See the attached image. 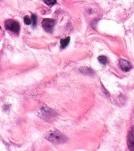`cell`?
Wrapping results in <instances>:
<instances>
[{
    "instance_id": "cell-4",
    "label": "cell",
    "mask_w": 134,
    "mask_h": 151,
    "mask_svg": "<svg viewBox=\"0 0 134 151\" xmlns=\"http://www.w3.org/2000/svg\"><path fill=\"white\" fill-rule=\"evenodd\" d=\"M55 21L52 19L45 18L42 22V25L46 31L51 32L55 25Z\"/></svg>"
},
{
    "instance_id": "cell-7",
    "label": "cell",
    "mask_w": 134,
    "mask_h": 151,
    "mask_svg": "<svg viewBox=\"0 0 134 151\" xmlns=\"http://www.w3.org/2000/svg\"><path fill=\"white\" fill-rule=\"evenodd\" d=\"M70 41V37H67L65 39H61L60 40V44H61V47L62 48H65L69 44Z\"/></svg>"
},
{
    "instance_id": "cell-12",
    "label": "cell",
    "mask_w": 134,
    "mask_h": 151,
    "mask_svg": "<svg viewBox=\"0 0 134 151\" xmlns=\"http://www.w3.org/2000/svg\"><path fill=\"white\" fill-rule=\"evenodd\" d=\"M31 21L33 27H35L36 24V16L35 14H32L31 15Z\"/></svg>"
},
{
    "instance_id": "cell-5",
    "label": "cell",
    "mask_w": 134,
    "mask_h": 151,
    "mask_svg": "<svg viewBox=\"0 0 134 151\" xmlns=\"http://www.w3.org/2000/svg\"><path fill=\"white\" fill-rule=\"evenodd\" d=\"M119 64L121 70L125 72H128L132 69L131 64L127 60L122 59L119 60Z\"/></svg>"
},
{
    "instance_id": "cell-9",
    "label": "cell",
    "mask_w": 134,
    "mask_h": 151,
    "mask_svg": "<svg viewBox=\"0 0 134 151\" xmlns=\"http://www.w3.org/2000/svg\"><path fill=\"white\" fill-rule=\"evenodd\" d=\"M81 71L84 73V74H90L92 75L93 74V71L92 69H89V68H87V67H84L83 69H82V70H81Z\"/></svg>"
},
{
    "instance_id": "cell-1",
    "label": "cell",
    "mask_w": 134,
    "mask_h": 151,
    "mask_svg": "<svg viewBox=\"0 0 134 151\" xmlns=\"http://www.w3.org/2000/svg\"><path fill=\"white\" fill-rule=\"evenodd\" d=\"M45 137L49 141L55 144L63 143L68 140V138L65 135L56 130L49 132L46 135Z\"/></svg>"
},
{
    "instance_id": "cell-6",
    "label": "cell",
    "mask_w": 134,
    "mask_h": 151,
    "mask_svg": "<svg viewBox=\"0 0 134 151\" xmlns=\"http://www.w3.org/2000/svg\"><path fill=\"white\" fill-rule=\"evenodd\" d=\"M41 115L42 116H44L45 118H50L51 116H54L55 115V113L52 111L50 108L47 107H43L41 109Z\"/></svg>"
},
{
    "instance_id": "cell-8",
    "label": "cell",
    "mask_w": 134,
    "mask_h": 151,
    "mask_svg": "<svg viewBox=\"0 0 134 151\" xmlns=\"http://www.w3.org/2000/svg\"><path fill=\"white\" fill-rule=\"evenodd\" d=\"M98 60L102 64H106L107 63V60H108L107 57H105L104 55L99 56L98 57Z\"/></svg>"
},
{
    "instance_id": "cell-2",
    "label": "cell",
    "mask_w": 134,
    "mask_h": 151,
    "mask_svg": "<svg viewBox=\"0 0 134 151\" xmlns=\"http://www.w3.org/2000/svg\"><path fill=\"white\" fill-rule=\"evenodd\" d=\"M5 26L7 30L18 33L20 31V26L19 23L12 20H8L5 22Z\"/></svg>"
},
{
    "instance_id": "cell-3",
    "label": "cell",
    "mask_w": 134,
    "mask_h": 151,
    "mask_svg": "<svg viewBox=\"0 0 134 151\" xmlns=\"http://www.w3.org/2000/svg\"><path fill=\"white\" fill-rule=\"evenodd\" d=\"M128 146L131 151H134V126L129 130L127 137Z\"/></svg>"
},
{
    "instance_id": "cell-11",
    "label": "cell",
    "mask_w": 134,
    "mask_h": 151,
    "mask_svg": "<svg viewBox=\"0 0 134 151\" xmlns=\"http://www.w3.org/2000/svg\"><path fill=\"white\" fill-rule=\"evenodd\" d=\"M24 22L25 23V25H30L31 24V19L30 18L29 16L28 15H25L24 18Z\"/></svg>"
},
{
    "instance_id": "cell-10",
    "label": "cell",
    "mask_w": 134,
    "mask_h": 151,
    "mask_svg": "<svg viewBox=\"0 0 134 151\" xmlns=\"http://www.w3.org/2000/svg\"><path fill=\"white\" fill-rule=\"evenodd\" d=\"M43 1L45 4L49 6H53L56 3V0H43Z\"/></svg>"
}]
</instances>
